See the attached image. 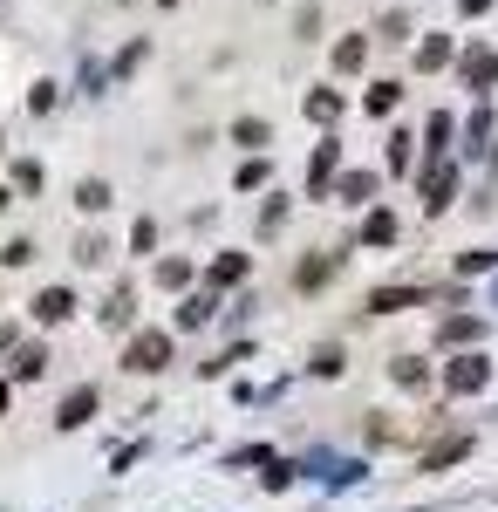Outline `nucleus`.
I'll return each mask as SVG.
<instances>
[{"label":"nucleus","instance_id":"nucleus-1","mask_svg":"<svg viewBox=\"0 0 498 512\" xmlns=\"http://www.w3.org/2000/svg\"><path fill=\"white\" fill-rule=\"evenodd\" d=\"M417 192H423V212H430V219L451 212V198H458V164H451V158H423Z\"/></svg>","mask_w":498,"mask_h":512},{"label":"nucleus","instance_id":"nucleus-2","mask_svg":"<svg viewBox=\"0 0 498 512\" xmlns=\"http://www.w3.org/2000/svg\"><path fill=\"white\" fill-rule=\"evenodd\" d=\"M164 362H171V335H164V328H137L130 349H123V369H130V376H157Z\"/></svg>","mask_w":498,"mask_h":512},{"label":"nucleus","instance_id":"nucleus-3","mask_svg":"<svg viewBox=\"0 0 498 512\" xmlns=\"http://www.w3.org/2000/svg\"><path fill=\"white\" fill-rule=\"evenodd\" d=\"M492 383V362H485V349H458L451 362H444V390L451 396H478Z\"/></svg>","mask_w":498,"mask_h":512},{"label":"nucleus","instance_id":"nucleus-4","mask_svg":"<svg viewBox=\"0 0 498 512\" xmlns=\"http://www.w3.org/2000/svg\"><path fill=\"white\" fill-rule=\"evenodd\" d=\"M458 82L471 89V96L498 89V48H485V41H478V48H464V55H458Z\"/></svg>","mask_w":498,"mask_h":512},{"label":"nucleus","instance_id":"nucleus-5","mask_svg":"<svg viewBox=\"0 0 498 512\" xmlns=\"http://www.w3.org/2000/svg\"><path fill=\"white\" fill-rule=\"evenodd\" d=\"M335 178H342V144L321 137V151L307 158V198H328V192H335Z\"/></svg>","mask_w":498,"mask_h":512},{"label":"nucleus","instance_id":"nucleus-6","mask_svg":"<svg viewBox=\"0 0 498 512\" xmlns=\"http://www.w3.org/2000/svg\"><path fill=\"white\" fill-rule=\"evenodd\" d=\"M96 410H103V390H96V383H76V390L62 396V410H55V424H62V431H82V424H89Z\"/></svg>","mask_w":498,"mask_h":512},{"label":"nucleus","instance_id":"nucleus-7","mask_svg":"<svg viewBox=\"0 0 498 512\" xmlns=\"http://www.w3.org/2000/svg\"><path fill=\"white\" fill-rule=\"evenodd\" d=\"M471 451H478V437H471V431H451L444 444H430V451H423V472H451V465H464Z\"/></svg>","mask_w":498,"mask_h":512},{"label":"nucleus","instance_id":"nucleus-8","mask_svg":"<svg viewBox=\"0 0 498 512\" xmlns=\"http://www.w3.org/2000/svg\"><path fill=\"white\" fill-rule=\"evenodd\" d=\"M307 478H321V485H335V492H342V485L362 478V465H355V458H335V451H314V458H307Z\"/></svg>","mask_w":498,"mask_h":512},{"label":"nucleus","instance_id":"nucleus-9","mask_svg":"<svg viewBox=\"0 0 498 512\" xmlns=\"http://www.w3.org/2000/svg\"><path fill=\"white\" fill-rule=\"evenodd\" d=\"M335 274H342V253H307L301 267H294V287H301V294H314V287H328Z\"/></svg>","mask_w":498,"mask_h":512},{"label":"nucleus","instance_id":"nucleus-10","mask_svg":"<svg viewBox=\"0 0 498 512\" xmlns=\"http://www.w3.org/2000/svg\"><path fill=\"white\" fill-rule=\"evenodd\" d=\"M485 335V315H444L437 321V349H471Z\"/></svg>","mask_w":498,"mask_h":512},{"label":"nucleus","instance_id":"nucleus-11","mask_svg":"<svg viewBox=\"0 0 498 512\" xmlns=\"http://www.w3.org/2000/svg\"><path fill=\"white\" fill-rule=\"evenodd\" d=\"M423 301H430L423 287H376L369 294V315H403V308H423Z\"/></svg>","mask_w":498,"mask_h":512},{"label":"nucleus","instance_id":"nucleus-12","mask_svg":"<svg viewBox=\"0 0 498 512\" xmlns=\"http://www.w3.org/2000/svg\"><path fill=\"white\" fill-rule=\"evenodd\" d=\"M212 315H219V287H198V294L178 301V328H205Z\"/></svg>","mask_w":498,"mask_h":512},{"label":"nucleus","instance_id":"nucleus-13","mask_svg":"<svg viewBox=\"0 0 498 512\" xmlns=\"http://www.w3.org/2000/svg\"><path fill=\"white\" fill-rule=\"evenodd\" d=\"M96 321H103V328H130V321H137V294H130V287H110L103 308H96Z\"/></svg>","mask_w":498,"mask_h":512},{"label":"nucleus","instance_id":"nucleus-14","mask_svg":"<svg viewBox=\"0 0 498 512\" xmlns=\"http://www.w3.org/2000/svg\"><path fill=\"white\" fill-rule=\"evenodd\" d=\"M69 315H76V294H69V287H41L35 294V321L55 328V321H69Z\"/></svg>","mask_w":498,"mask_h":512},{"label":"nucleus","instance_id":"nucleus-15","mask_svg":"<svg viewBox=\"0 0 498 512\" xmlns=\"http://www.w3.org/2000/svg\"><path fill=\"white\" fill-rule=\"evenodd\" d=\"M246 274H253V260H246V253H219V260L205 267V287H239Z\"/></svg>","mask_w":498,"mask_h":512},{"label":"nucleus","instance_id":"nucleus-16","mask_svg":"<svg viewBox=\"0 0 498 512\" xmlns=\"http://www.w3.org/2000/svg\"><path fill=\"white\" fill-rule=\"evenodd\" d=\"M451 137H458V117H451V110H430V123H423L430 158H451Z\"/></svg>","mask_w":498,"mask_h":512},{"label":"nucleus","instance_id":"nucleus-17","mask_svg":"<svg viewBox=\"0 0 498 512\" xmlns=\"http://www.w3.org/2000/svg\"><path fill=\"white\" fill-rule=\"evenodd\" d=\"M458 62V48H451V35H430V41H417V69L430 76V69H451Z\"/></svg>","mask_w":498,"mask_h":512},{"label":"nucleus","instance_id":"nucleus-18","mask_svg":"<svg viewBox=\"0 0 498 512\" xmlns=\"http://www.w3.org/2000/svg\"><path fill=\"white\" fill-rule=\"evenodd\" d=\"M335 198H348V205H369V198H376V171H342V178H335Z\"/></svg>","mask_w":498,"mask_h":512},{"label":"nucleus","instance_id":"nucleus-19","mask_svg":"<svg viewBox=\"0 0 498 512\" xmlns=\"http://www.w3.org/2000/svg\"><path fill=\"white\" fill-rule=\"evenodd\" d=\"M396 233H403V226H396V212H383V205L362 219V246H396Z\"/></svg>","mask_w":498,"mask_h":512},{"label":"nucleus","instance_id":"nucleus-20","mask_svg":"<svg viewBox=\"0 0 498 512\" xmlns=\"http://www.w3.org/2000/svg\"><path fill=\"white\" fill-rule=\"evenodd\" d=\"M396 103H403V82H369V89H362V110H369V117H389Z\"/></svg>","mask_w":498,"mask_h":512},{"label":"nucleus","instance_id":"nucleus-21","mask_svg":"<svg viewBox=\"0 0 498 512\" xmlns=\"http://www.w3.org/2000/svg\"><path fill=\"white\" fill-rule=\"evenodd\" d=\"M389 376H396L403 390H430V362H423V355H396V362H389Z\"/></svg>","mask_w":498,"mask_h":512},{"label":"nucleus","instance_id":"nucleus-22","mask_svg":"<svg viewBox=\"0 0 498 512\" xmlns=\"http://www.w3.org/2000/svg\"><path fill=\"white\" fill-rule=\"evenodd\" d=\"M362 62H369V35H342L335 41V69H342V76H355Z\"/></svg>","mask_w":498,"mask_h":512},{"label":"nucleus","instance_id":"nucleus-23","mask_svg":"<svg viewBox=\"0 0 498 512\" xmlns=\"http://www.w3.org/2000/svg\"><path fill=\"white\" fill-rule=\"evenodd\" d=\"M369 444H410V424L389 417V410H376V417H369Z\"/></svg>","mask_w":498,"mask_h":512},{"label":"nucleus","instance_id":"nucleus-24","mask_svg":"<svg viewBox=\"0 0 498 512\" xmlns=\"http://www.w3.org/2000/svg\"><path fill=\"white\" fill-rule=\"evenodd\" d=\"M232 144H246V151H267V144H273V123L239 117V123H232Z\"/></svg>","mask_w":498,"mask_h":512},{"label":"nucleus","instance_id":"nucleus-25","mask_svg":"<svg viewBox=\"0 0 498 512\" xmlns=\"http://www.w3.org/2000/svg\"><path fill=\"white\" fill-rule=\"evenodd\" d=\"M301 110H307L314 123H335V117H342V96H335V89H307Z\"/></svg>","mask_w":498,"mask_h":512},{"label":"nucleus","instance_id":"nucleus-26","mask_svg":"<svg viewBox=\"0 0 498 512\" xmlns=\"http://www.w3.org/2000/svg\"><path fill=\"white\" fill-rule=\"evenodd\" d=\"M41 369H48V349H35V342H28V349H14V383H35Z\"/></svg>","mask_w":498,"mask_h":512},{"label":"nucleus","instance_id":"nucleus-27","mask_svg":"<svg viewBox=\"0 0 498 512\" xmlns=\"http://www.w3.org/2000/svg\"><path fill=\"white\" fill-rule=\"evenodd\" d=\"M110 185H103V178H82V185H76V205H82V212H110Z\"/></svg>","mask_w":498,"mask_h":512},{"label":"nucleus","instance_id":"nucleus-28","mask_svg":"<svg viewBox=\"0 0 498 512\" xmlns=\"http://www.w3.org/2000/svg\"><path fill=\"white\" fill-rule=\"evenodd\" d=\"M144 55H151V41H130L123 55H116V69H110V82H130L137 69H144Z\"/></svg>","mask_w":498,"mask_h":512},{"label":"nucleus","instance_id":"nucleus-29","mask_svg":"<svg viewBox=\"0 0 498 512\" xmlns=\"http://www.w3.org/2000/svg\"><path fill=\"white\" fill-rule=\"evenodd\" d=\"M464 137H471V151H485V137H492V103H485V96H478V110L464 123Z\"/></svg>","mask_w":498,"mask_h":512},{"label":"nucleus","instance_id":"nucleus-30","mask_svg":"<svg viewBox=\"0 0 498 512\" xmlns=\"http://www.w3.org/2000/svg\"><path fill=\"white\" fill-rule=\"evenodd\" d=\"M410 164H417V137L396 130V137H389V171H410Z\"/></svg>","mask_w":498,"mask_h":512},{"label":"nucleus","instance_id":"nucleus-31","mask_svg":"<svg viewBox=\"0 0 498 512\" xmlns=\"http://www.w3.org/2000/svg\"><path fill=\"white\" fill-rule=\"evenodd\" d=\"M314 376H342L348 369V355H342V342H328V349H314V362H307Z\"/></svg>","mask_w":498,"mask_h":512},{"label":"nucleus","instance_id":"nucleus-32","mask_svg":"<svg viewBox=\"0 0 498 512\" xmlns=\"http://www.w3.org/2000/svg\"><path fill=\"white\" fill-rule=\"evenodd\" d=\"M103 253H110V239H103V233H82L76 239V267H103Z\"/></svg>","mask_w":498,"mask_h":512},{"label":"nucleus","instance_id":"nucleus-33","mask_svg":"<svg viewBox=\"0 0 498 512\" xmlns=\"http://www.w3.org/2000/svg\"><path fill=\"white\" fill-rule=\"evenodd\" d=\"M157 287H171V294L192 287V267H185V260H157Z\"/></svg>","mask_w":498,"mask_h":512},{"label":"nucleus","instance_id":"nucleus-34","mask_svg":"<svg viewBox=\"0 0 498 512\" xmlns=\"http://www.w3.org/2000/svg\"><path fill=\"white\" fill-rule=\"evenodd\" d=\"M376 28H383L376 41H410V14H403V7H389V14L376 21Z\"/></svg>","mask_w":498,"mask_h":512},{"label":"nucleus","instance_id":"nucleus-35","mask_svg":"<svg viewBox=\"0 0 498 512\" xmlns=\"http://www.w3.org/2000/svg\"><path fill=\"white\" fill-rule=\"evenodd\" d=\"M260 465H267V492H287V485H294V465H287V458H260Z\"/></svg>","mask_w":498,"mask_h":512},{"label":"nucleus","instance_id":"nucleus-36","mask_svg":"<svg viewBox=\"0 0 498 512\" xmlns=\"http://www.w3.org/2000/svg\"><path fill=\"white\" fill-rule=\"evenodd\" d=\"M267 171H273L267 158H246V164H239V192H260V185H267Z\"/></svg>","mask_w":498,"mask_h":512},{"label":"nucleus","instance_id":"nucleus-37","mask_svg":"<svg viewBox=\"0 0 498 512\" xmlns=\"http://www.w3.org/2000/svg\"><path fill=\"white\" fill-rule=\"evenodd\" d=\"M55 103H62V89H55V82H35V89H28V110H35V117H48Z\"/></svg>","mask_w":498,"mask_h":512},{"label":"nucleus","instance_id":"nucleus-38","mask_svg":"<svg viewBox=\"0 0 498 512\" xmlns=\"http://www.w3.org/2000/svg\"><path fill=\"white\" fill-rule=\"evenodd\" d=\"M14 192H41V164H35V158L14 164Z\"/></svg>","mask_w":498,"mask_h":512},{"label":"nucleus","instance_id":"nucleus-39","mask_svg":"<svg viewBox=\"0 0 498 512\" xmlns=\"http://www.w3.org/2000/svg\"><path fill=\"white\" fill-rule=\"evenodd\" d=\"M498 267V253H458V274L471 280V274H492Z\"/></svg>","mask_w":498,"mask_h":512},{"label":"nucleus","instance_id":"nucleus-40","mask_svg":"<svg viewBox=\"0 0 498 512\" xmlns=\"http://www.w3.org/2000/svg\"><path fill=\"white\" fill-rule=\"evenodd\" d=\"M157 246V219H137V226H130V253H151Z\"/></svg>","mask_w":498,"mask_h":512},{"label":"nucleus","instance_id":"nucleus-41","mask_svg":"<svg viewBox=\"0 0 498 512\" xmlns=\"http://www.w3.org/2000/svg\"><path fill=\"white\" fill-rule=\"evenodd\" d=\"M287 226V198H267V212H260V233H280Z\"/></svg>","mask_w":498,"mask_h":512},{"label":"nucleus","instance_id":"nucleus-42","mask_svg":"<svg viewBox=\"0 0 498 512\" xmlns=\"http://www.w3.org/2000/svg\"><path fill=\"white\" fill-rule=\"evenodd\" d=\"M0 260H7V267H28V260H35V239H7V253H0Z\"/></svg>","mask_w":498,"mask_h":512},{"label":"nucleus","instance_id":"nucleus-43","mask_svg":"<svg viewBox=\"0 0 498 512\" xmlns=\"http://www.w3.org/2000/svg\"><path fill=\"white\" fill-rule=\"evenodd\" d=\"M14 349H21V335H14V328L0 321V355H14Z\"/></svg>","mask_w":498,"mask_h":512},{"label":"nucleus","instance_id":"nucleus-44","mask_svg":"<svg viewBox=\"0 0 498 512\" xmlns=\"http://www.w3.org/2000/svg\"><path fill=\"white\" fill-rule=\"evenodd\" d=\"M498 0H458V14H492Z\"/></svg>","mask_w":498,"mask_h":512},{"label":"nucleus","instance_id":"nucleus-45","mask_svg":"<svg viewBox=\"0 0 498 512\" xmlns=\"http://www.w3.org/2000/svg\"><path fill=\"white\" fill-rule=\"evenodd\" d=\"M7 205H14V192H7V185H0V212H7Z\"/></svg>","mask_w":498,"mask_h":512},{"label":"nucleus","instance_id":"nucleus-46","mask_svg":"<svg viewBox=\"0 0 498 512\" xmlns=\"http://www.w3.org/2000/svg\"><path fill=\"white\" fill-rule=\"evenodd\" d=\"M0 417H7V383H0Z\"/></svg>","mask_w":498,"mask_h":512},{"label":"nucleus","instance_id":"nucleus-47","mask_svg":"<svg viewBox=\"0 0 498 512\" xmlns=\"http://www.w3.org/2000/svg\"><path fill=\"white\" fill-rule=\"evenodd\" d=\"M0 151H7V130H0Z\"/></svg>","mask_w":498,"mask_h":512},{"label":"nucleus","instance_id":"nucleus-48","mask_svg":"<svg viewBox=\"0 0 498 512\" xmlns=\"http://www.w3.org/2000/svg\"><path fill=\"white\" fill-rule=\"evenodd\" d=\"M157 7H178V0H157Z\"/></svg>","mask_w":498,"mask_h":512},{"label":"nucleus","instance_id":"nucleus-49","mask_svg":"<svg viewBox=\"0 0 498 512\" xmlns=\"http://www.w3.org/2000/svg\"><path fill=\"white\" fill-rule=\"evenodd\" d=\"M492 301H498V294H492Z\"/></svg>","mask_w":498,"mask_h":512}]
</instances>
